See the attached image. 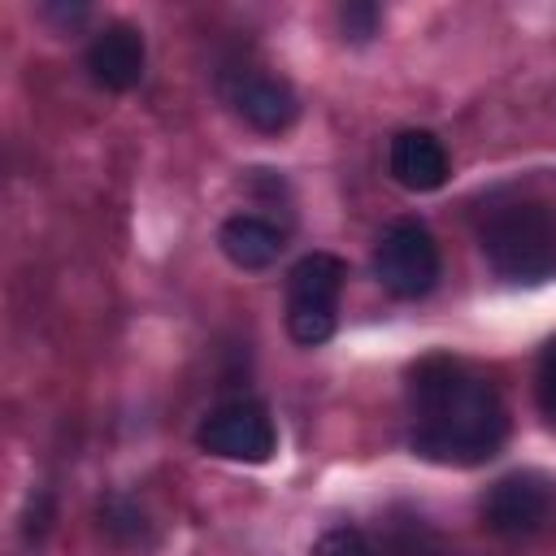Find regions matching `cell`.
Segmentation results:
<instances>
[{"instance_id":"obj_1","label":"cell","mask_w":556,"mask_h":556,"mask_svg":"<svg viewBox=\"0 0 556 556\" xmlns=\"http://www.w3.org/2000/svg\"><path fill=\"white\" fill-rule=\"evenodd\" d=\"M413 452L434 465H482L508 439L500 391L456 356H426L408 369Z\"/></svg>"},{"instance_id":"obj_2","label":"cell","mask_w":556,"mask_h":556,"mask_svg":"<svg viewBox=\"0 0 556 556\" xmlns=\"http://www.w3.org/2000/svg\"><path fill=\"white\" fill-rule=\"evenodd\" d=\"M482 256L504 282H543L556 274V213L539 200L504 204L482 226Z\"/></svg>"},{"instance_id":"obj_3","label":"cell","mask_w":556,"mask_h":556,"mask_svg":"<svg viewBox=\"0 0 556 556\" xmlns=\"http://www.w3.org/2000/svg\"><path fill=\"white\" fill-rule=\"evenodd\" d=\"M348 265L334 252H308L287 274V334L304 348H317L334 334V308Z\"/></svg>"},{"instance_id":"obj_4","label":"cell","mask_w":556,"mask_h":556,"mask_svg":"<svg viewBox=\"0 0 556 556\" xmlns=\"http://www.w3.org/2000/svg\"><path fill=\"white\" fill-rule=\"evenodd\" d=\"M374 274L395 300H421L439 282V243L417 217H400L374 248Z\"/></svg>"},{"instance_id":"obj_5","label":"cell","mask_w":556,"mask_h":556,"mask_svg":"<svg viewBox=\"0 0 556 556\" xmlns=\"http://www.w3.org/2000/svg\"><path fill=\"white\" fill-rule=\"evenodd\" d=\"M195 443L208 452V456H222V460H243V465H265L274 456V421L261 404L252 400H239V404H222L213 408L200 430H195Z\"/></svg>"},{"instance_id":"obj_6","label":"cell","mask_w":556,"mask_h":556,"mask_svg":"<svg viewBox=\"0 0 556 556\" xmlns=\"http://www.w3.org/2000/svg\"><path fill=\"white\" fill-rule=\"evenodd\" d=\"M547 508H552V491L539 473H508L486 491L482 521L504 539H530L543 530Z\"/></svg>"},{"instance_id":"obj_7","label":"cell","mask_w":556,"mask_h":556,"mask_svg":"<svg viewBox=\"0 0 556 556\" xmlns=\"http://www.w3.org/2000/svg\"><path fill=\"white\" fill-rule=\"evenodd\" d=\"M230 104L239 109V117H243L248 126H256V130H265V135L287 130V126L295 122V113H300L295 91H291L282 78L261 74V70L235 74V83H230Z\"/></svg>"},{"instance_id":"obj_8","label":"cell","mask_w":556,"mask_h":556,"mask_svg":"<svg viewBox=\"0 0 556 556\" xmlns=\"http://www.w3.org/2000/svg\"><path fill=\"white\" fill-rule=\"evenodd\" d=\"M143 35L130 22H109L91 48H87V70L100 87L109 91H130L143 78Z\"/></svg>"},{"instance_id":"obj_9","label":"cell","mask_w":556,"mask_h":556,"mask_svg":"<svg viewBox=\"0 0 556 556\" xmlns=\"http://www.w3.org/2000/svg\"><path fill=\"white\" fill-rule=\"evenodd\" d=\"M387 165H391V178L404 191H434V187L447 182V169H452L443 143L430 130H400L391 139Z\"/></svg>"},{"instance_id":"obj_10","label":"cell","mask_w":556,"mask_h":556,"mask_svg":"<svg viewBox=\"0 0 556 556\" xmlns=\"http://www.w3.org/2000/svg\"><path fill=\"white\" fill-rule=\"evenodd\" d=\"M217 243H222L230 265H239V269H269L282 256L287 235L269 217H261V213H235V217L222 222Z\"/></svg>"},{"instance_id":"obj_11","label":"cell","mask_w":556,"mask_h":556,"mask_svg":"<svg viewBox=\"0 0 556 556\" xmlns=\"http://www.w3.org/2000/svg\"><path fill=\"white\" fill-rule=\"evenodd\" d=\"M100 526H104V534H109L113 543H135V539H143V530H148L143 508L130 504L126 495L104 500V508H100Z\"/></svg>"},{"instance_id":"obj_12","label":"cell","mask_w":556,"mask_h":556,"mask_svg":"<svg viewBox=\"0 0 556 556\" xmlns=\"http://www.w3.org/2000/svg\"><path fill=\"white\" fill-rule=\"evenodd\" d=\"M313 556H374V547L356 526H334V530H326L317 539Z\"/></svg>"},{"instance_id":"obj_13","label":"cell","mask_w":556,"mask_h":556,"mask_svg":"<svg viewBox=\"0 0 556 556\" xmlns=\"http://www.w3.org/2000/svg\"><path fill=\"white\" fill-rule=\"evenodd\" d=\"M387 552H391V556H443L439 539H434V534H430L421 521H408L404 530H395Z\"/></svg>"},{"instance_id":"obj_14","label":"cell","mask_w":556,"mask_h":556,"mask_svg":"<svg viewBox=\"0 0 556 556\" xmlns=\"http://www.w3.org/2000/svg\"><path fill=\"white\" fill-rule=\"evenodd\" d=\"M339 22H343L348 39L365 43V39H369V35L378 30L382 13H378V4H369V0H352V4H343V9H339Z\"/></svg>"},{"instance_id":"obj_15","label":"cell","mask_w":556,"mask_h":556,"mask_svg":"<svg viewBox=\"0 0 556 556\" xmlns=\"http://www.w3.org/2000/svg\"><path fill=\"white\" fill-rule=\"evenodd\" d=\"M539 400L547 413H556V339L539 356Z\"/></svg>"}]
</instances>
